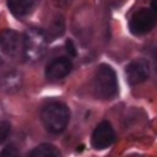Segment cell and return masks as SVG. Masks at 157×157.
I'll return each mask as SVG.
<instances>
[{
	"instance_id": "16",
	"label": "cell",
	"mask_w": 157,
	"mask_h": 157,
	"mask_svg": "<svg viewBox=\"0 0 157 157\" xmlns=\"http://www.w3.org/2000/svg\"><path fill=\"white\" fill-rule=\"evenodd\" d=\"M151 9L157 13V0H152L151 1Z\"/></svg>"
},
{
	"instance_id": "9",
	"label": "cell",
	"mask_w": 157,
	"mask_h": 157,
	"mask_svg": "<svg viewBox=\"0 0 157 157\" xmlns=\"http://www.w3.org/2000/svg\"><path fill=\"white\" fill-rule=\"evenodd\" d=\"M39 4V0H7V6L11 13L18 18L32 13Z\"/></svg>"
},
{
	"instance_id": "4",
	"label": "cell",
	"mask_w": 157,
	"mask_h": 157,
	"mask_svg": "<svg viewBox=\"0 0 157 157\" xmlns=\"http://www.w3.org/2000/svg\"><path fill=\"white\" fill-rule=\"evenodd\" d=\"M23 50V39L21 36L11 29L0 32V64L12 63Z\"/></svg>"
},
{
	"instance_id": "5",
	"label": "cell",
	"mask_w": 157,
	"mask_h": 157,
	"mask_svg": "<svg viewBox=\"0 0 157 157\" xmlns=\"http://www.w3.org/2000/svg\"><path fill=\"white\" fill-rule=\"evenodd\" d=\"M157 25V13L152 9H140L137 10L129 22L130 32L136 36H142L148 33Z\"/></svg>"
},
{
	"instance_id": "11",
	"label": "cell",
	"mask_w": 157,
	"mask_h": 157,
	"mask_svg": "<svg viewBox=\"0 0 157 157\" xmlns=\"http://www.w3.org/2000/svg\"><path fill=\"white\" fill-rule=\"evenodd\" d=\"M65 31V21L61 16H58L55 20H53L48 32H47V37L48 38H56L59 36L63 34V32Z\"/></svg>"
},
{
	"instance_id": "3",
	"label": "cell",
	"mask_w": 157,
	"mask_h": 157,
	"mask_svg": "<svg viewBox=\"0 0 157 157\" xmlns=\"http://www.w3.org/2000/svg\"><path fill=\"white\" fill-rule=\"evenodd\" d=\"M48 37L39 28H29L23 36V54L27 60L37 61L47 52Z\"/></svg>"
},
{
	"instance_id": "8",
	"label": "cell",
	"mask_w": 157,
	"mask_h": 157,
	"mask_svg": "<svg viewBox=\"0 0 157 157\" xmlns=\"http://www.w3.org/2000/svg\"><path fill=\"white\" fill-rule=\"evenodd\" d=\"M72 64L67 58L60 56L54 59L53 61H50L45 69V76L49 80H60L64 78L65 76H67L71 71Z\"/></svg>"
},
{
	"instance_id": "14",
	"label": "cell",
	"mask_w": 157,
	"mask_h": 157,
	"mask_svg": "<svg viewBox=\"0 0 157 157\" xmlns=\"http://www.w3.org/2000/svg\"><path fill=\"white\" fill-rule=\"evenodd\" d=\"M0 157H21V156H20L18 150L15 146L9 145L0 151Z\"/></svg>"
},
{
	"instance_id": "17",
	"label": "cell",
	"mask_w": 157,
	"mask_h": 157,
	"mask_svg": "<svg viewBox=\"0 0 157 157\" xmlns=\"http://www.w3.org/2000/svg\"><path fill=\"white\" fill-rule=\"evenodd\" d=\"M155 70H156V72H157V52H156V54H155Z\"/></svg>"
},
{
	"instance_id": "13",
	"label": "cell",
	"mask_w": 157,
	"mask_h": 157,
	"mask_svg": "<svg viewBox=\"0 0 157 157\" xmlns=\"http://www.w3.org/2000/svg\"><path fill=\"white\" fill-rule=\"evenodd\" d=\"M10 130H11V125L9 121H5V120L0 121V144H2L7 139Z\"/></svg>"
},
{
	"instance_id": "7",
	"label": "cell",
	"mask_w": 157,
	"mask_h": 157,
	"mask_svg": "<svg viewBox=\"0 0 157 157\" xmlns=\"http://www.w3.org/2000/svg\"><path fill=\"white\" fill-rule=\"evenodd\" d=\"M150 75V65L145 59H136L126 66V78L129 85L136 86L147 80Z\"/></svg>"
},
{
	"instance_id": "15",
	"label": "cell",
	"mask_w": 157,
	"mask_h": 157,
	"mask_svg": "<svg viewBox=\"0 0 157 157\" xmlns=\"http://www.w3.org/2000/svg\"><path fill=\"white\" fill-rule=\"evenodd\" d=\"M65 48H66V52L69 53L70 56H76L77 52H76V48H75V44L71 39H66V43H65Z\"/></svg>"
},
{
	"instance_id": "10",
	"label": "cell",
	"mask_w": 157,
	"mask_h": 157,
	"mask_svg": "<svg viewBox=\"0 0 157 157\" xmlns=\"http://www.w3.org/2000/svg\"><path fill=\"white\" fill-rule=\"evenodd\" d=\"M28 157H61L59 150L50 144H42L37 146Z\"/></svg>"
},
{
	"instance_id": "12",
	"label": "cell",
	"mask_w": 157,
	"mask_h": 157,
	"mask_svg": "<svg viewBox=\"0 0 157 157\" xmlns=\"http://www.w3.org/2000/svg\"><path fill=\"white\" fill-rule=\"evenodd\" d=\"M20 82H21L20 76L16 72H11V74H7L4 77V80H2V87H4V90H7L9 91L11 88V91H13V90H16L20 86Z\"/></svg>"
},
{
	"instance_id": "6",
	"label": "cell",
	"mask_w": 157,
	"mask_h": 157,
	"mask_svg": "<svg viewBox=\"0 0 157 157\" xmlns=\"http://www.w3.org/2000/svg\"><path fill=\"white\" fill-rule=\"evenodd\" d=\"M115 140V132L113 126L109 121H102L99 123L96 129L92 132L91 136V145L96 150H104L109 147Z\"/></svg>"
},
{
	"instance_id": "2",
	"label": "cell",
	"mask_w": 157,
	"mask_h": 157,
	"mask_svg": "<svg viewBox=\"0 0 157 157\" xmlns=\"http://www.w3.org/2000/svg\"><path fill=\"white\" fill-rule=\"evenodd\" d=\"M93 91L99 99H112L118 94L117 74L109 65L98 66L93 78Z\"/></svg>"
},
{
	"instance_id": "1",
	"label": "cell",
	"mask_w": 157,
	"mask_h": 157,
	"mask_svg": "<svg viewBox=\"0 0 157 157\" xmlns=\"http://www.w3.org/2000/svg\"><path fill=\"white\" fill-rule=\"evenodd\" d=\"M40 119L44 129L50 134H59L65 130L70 119L69 108L60 102H53L47 104L42 113Z\"/></svg>"
}]
</instances>
